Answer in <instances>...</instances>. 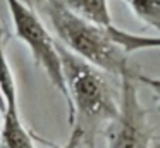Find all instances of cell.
I'll return each mask as SVG.
<instances>
[{
    "instance_id": "obj_1",
    "label": "cell",
    "mask_w": 160,
    "mask_h": 148,
    "mask_svg": "<svg viewBox=\"0 0 160 148\" xmlns=\"http://www.w3.org/2000/svg\"><path fill=\"white\" fill-rule=\"evenodd\" d=\"M57 52L69 95V124L83 131V143L88 141L93 148L95 133L103 122H112L117 117L119 105L103 71L71 54L60 43H57Z\"/></svg>"
},
{
    "instance_id": "obj_2",
    "label": "cell",
    "mask_w": 160,
    "mask_h": 148,
    "mask_svg": "<svg viewBox=\"0 0 160 148\" xmlns=\"http://www.w3.org/2000/svg\"><path fill=\"white\" fill-rule=\"evenodd\" d=\"M47 16L59 43L71 54L90 62L100 71L122 78L131 74L128 54L110 40L107 28L86 21L69 10L60 0H33Z\"/></svg>"
},
{
    "instance_id": "obj_3",
    "label": "cell",
    "mask_w": 160,
    "mask_h": 148,
    "mask_svg": "<svg viewBox=\"0 0 160 148\" xmlns=\"http://www.w3.org/2000/svg\"><path fill=\"white\" fill-rule=\"evenodd\" d=\"M14 24V33L21 41H24L36 64L45 71L52 86L64 96L66 103L69 102L66 81L62 74V64L57 52V41L48 33L40 16L24 0H5Z\"/></svg>"
},
{
    "instance_id": "obj_4",
    "label": "cell",
    "mask_w": 160,
    "mask_h": 148,
    "mask_svg": "<svg viewBox=\"0 0 160 148\" xmlns=\"http://www.w3.org/2000/svg\"><path fill=\"white\" fill-rule=\"evenodd\" d=\"M150 127L146 112L138 96L134 74L121 78L119 114L107 129L108 148H150Z\"/></svg>"
},
{
    "instance_id": "obj_5",
    "label": "cell",
    "mask_w": 160,
    "mask_h": 148,
    "mask_svg": "<svg viewBox=\"0 0 160 148\" xmlns=\"http://www.w3.org/2000/svg\"><path fill=\"white\" fill-rule=\"evenodd\" d=\"M11 33L0 26V95L4 100V119L0 126V146L2 148H35L31 134L24 127L19 115L18 89L12 67L7 59V43Z\"/></svg>"
},
{
    "instance_id": "obj_6",
    "label": "cell",
    "mask_w": 160,
    "mask_h": 148,
    "mask_svg": "<svg viewBox=\"0 0 160 148\" xmlns=\"http://www.w3.org/2000/svg\"><path fill=\"white\" fill-rule=\"evenodd\" d=\"M69 10L102 28L112 26L107 0H60Z\"/></svg>"
},
{
    "instance_id": "obj_7",
    "label": "cell",
    "mask_w": 160,
    "mask_h": 148,
    "mask_svg": "<svg viewBox=\"0 0 160 148\" xmlns=\"http://www.w3.org/2000/svg\"><path fill=\"white\" fill-rule=\"evenodd\" d=\"M107 33L110 40L114 41L117 47H121L126 54H132V52L139 50H155L160 48V36H143V34H134L128 33L124 29H119L114 24L107 28Z\"/></svg>"
},
{
    "instance_id": "obj_8",
    "label": "cell",
    "mask_w": 160,
    "mask_h": 148,
    "mask_svg": "<svg viewBox=\"0 0 160 148\" xmlns=\"http://www.w3.org/2000/svg\"><path fill=\"white\" fill-rule=\"evenodd\" d=\"M129 5L139 21L160 29V0H129Z\"/></svg>"
},
{
    "instance_id": "obj_9",
    "label": "cell",
    "mask_w": 160,
    "mask_h": 148,
    "mask_svg": "<svg viewBox=\"0 0 160 148\" xmlns=\"http://www.w3.org/2000/svg\"><path fill=\"white\" fill-rule=\"evenodd\" d=\"M134 79H139L141 83H145V84L153 91L155 100H157V110L160 112V79L158 78H150V76H134Z\"/></svg>"
},
{
    "instance_id": "obj_10",
    "label": "cell",
    "mask_w": 160,
    "mask_h": 148,
    "mask_svg": "<svg viewBox=\"0 0 160 148\" xmlns=\"http://www.w3.org/2000/svg\"><path fill=\"white\" fill-rule=\"evenodd\" d=\"M81 143H83V131L78 129V127H72L67 143L64 145V146H60V148H78Z\"/></svg>"
},
{
    "instance_id": "obj_11",
    "label": "cell",
    "mask_w": 160,
    "mask_h": 148,
    "mask_svg": "<svg viewBox=\"0 0 160 148\" xmlns=\"http://www.w3.org/2000/svg\"><path fill=\"white\" fill-rule=\"evenodd\" d=\"M0 110L4 112V100H2V95H0Z\"/></svg>"
},
{
    "instance_id": "obj_12",
    "label": "cell",
    "mask_w": 160,
    "mask_h": 148,
    "mask_svg": "<svg viewBox=\"0 0 160 148\" xmlns=\"http://www.w3.org/2000/svg\"><path fill=\"white\" fill-rule=\"evenodd\" d=\"M157 148H160V143H158V146H157Z\"/></svg>"
},
{
    "instance_id": "obj_13",
    "label": "cell",
    "mask_w": 160,
    "mask_h": 148,
    "mask_svg": "<svg viewBox=\"0 0 160 148\" xmlns=\"http://www.w3.org/2000/svg\"><path fill=\"white\" fill-rule=\"evenodd\" d=\"M24 2H29V0H24Z\"/></svg>"
},
{
    "instance_id": "obj_14",
    "label": "cell",
    "mask_w": 160,
    "mask_h": 148,
    "mask_svg": "<svg viewBox=\"0 0 160 148\" xmlns=\"http://www.w3.org/2000/svg\"><path fill=\"white\" fill-rule=\"evenodd\" d=\"M126 2H129V0H126Z\"/></svg>"
}]
</instances>
